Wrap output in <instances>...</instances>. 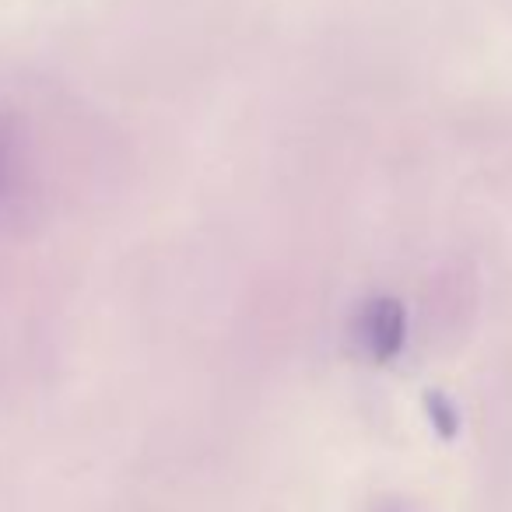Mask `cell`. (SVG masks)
Listing matches in <instances>:
<instances>
[{
    "instance_id": "3957f363",
    "label": "cell",
    "mask_w": 512,
    "mask_h": 512,
    "mask_svg": "<svg viewBox=\"0 0 512 512\" xmlns=\"http://www.w3.org/2000/svg\"><path fill=\"white\" fill-rule=\"evenodd\" d=\"M11 151H15V127H11L8 116H0V190H4V183H8Z\"/></svg>"
},
{
    "instance_id": "7a4b0ae2",
    "label": "cell",
    "mask_w": 512,
    "mask_h": 512,
    "mask_svg": "<svg viewBox=\"0 0 512 512\" xmlns=\"http://www.w3.org/2000/svg\"><path fill=\"white\" fill-rule=\"evenodd\" d=\"M425 411H428V421H432L435 432H439L442 439H453V435L460 432V414H456L453 400H449L446 393H439V390L425 393Z\"/></svg>"
},
{
    "instance_id": "6da1fadb",
    "label": "cell",
    "mask_w": 512,
    "mask_h": 512,
    "mask_svg": "<svg viewBox=\"0 0 512 512\" xmlns=\"http://www.w3.org/2000/svg\"><path fill=\"white\" fill-rule=\"evenodd\" d=\"M407 309L393 295H376L355 316V344L369 362L386 365L404 351Z\"/></svg>"
}]
</instances>
